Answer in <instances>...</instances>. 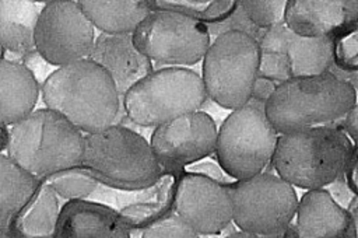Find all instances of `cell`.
I'll use <instances>...</instances> for the list:
<instances>
[{
    "instance_id": "cell-1",
    "label": "cell",
    "mask_w": 358,
    "mask_h": 238,
    "mask_svg": "<svg viewBox=\"0 0 358 238\" xmlns=\"http://www.w3.org/2000/svg\"><path fill=\"white\" fill-rule=\"evenodd\" d=\"M48 109L60 113L81 133H96L112 125L120 97L108 73L90 59L57 67L42 83Z\"/></svg>"
},
{
    "instance_id": "cell-2",
    "label": "cell",
    "mask_w": 358,
    "mask_h": 238,
    "mask_svg": "<svg viewBox=\"0 0 358 238\" xmlns=\"http://www.w3.org/2000/svg\"><path fill=\"white\" fill-rule=\"evenodd\" d=\"M355 151L357 146L343 130L312 126L280 134L271 164L291 186L322 189L343 175Z\"/></svg>"
},
{
    "instance_id": "cell-3",
    "label": "cell",
    "mask_w": 358,
    "mask_h": 238,
    "mask_svg": "<svg viewBox=\"0 0 358 238\" xmlns=\"http://www.w3.org/2000/svg\"><path fill=\"white\" fill-rule=\"evenodd\" d=\"M357 104V90L330 73L292 77L275 87L264 113L277 133L323 126L341 119Z\"/></svg>"
},
{
    "instance_id": "cell-4",
    "label": "cell",
    "mask_w": 358,
    "mask_h": 238,
    "mask_svg": "<svg viewBox=\"0 0 358 238\" xmlns=\"http://www.w3.org/2000/svg\"><path fill=\"white\" fill-rule=\"evenodd\" d=\"M7 157L42 181L80 167L83 133L60 113L42 108L32 111L8 129Z\"/></svg>"
},
{
    "instance_id": "cell-5",
    "label": "cell",
    "mask_w": 358,
    "mask_h": 238,
    "mask_svg": "<svg viewBox=\"0 0 358 238\" xmlns=\"http://www.w3.org/2000/svg\"><path fill=\"white\" fill-rule=\"evenodd\" d=\"M80 167L98 182L120 189L147 188L161 175V165L150 143L122 125L83 136Z\"/></svg>"
},
{
    "instance_id": "cell-6",
    "label": "cell",
    "mask_w": 358,
    "mask_h": 238,
    "mask_svg": "<svg viewBox=\"0 0 358 238\" xmlns=\"http://www.w3.org/2000/svg\"><path fill=\"white\" fill-rule=\"evenodd\" d=\"M122 108L131 123L161 126L185 113L200 111L207 101L201 76L185 67L152 70L123 97Z\"/></svg>"
},
{
    "instance_id": "cell-7",
    "label": "cell",
    "mask_w": 358,
    "mask_h": 238,
    "mask_svg": "<svg viewBox=\"0 0 358 238\" xmlns=\"http://www.w3.org/2000/svg\"><path fill=\"white\" fill-rule=\"evenodd\" d=\"M277 139L264 105L249 99L234 109L217 130L215 153L221 169L235 181L263 172L271 162Z\"/></svg>"
},
{
    "instance_id": "cell-8",
    "label": "cell",
    "mask_w": 358,
    "mask_h": 238,
    "mask_svg": "<svg viewBox=\"0 0 358 238\" xmlns=\"http://www.w3.org/2000/svg\"><path fill=\"white\" fill-rule=\"evenodd\" d=\"M260 49L245 32H222L210 42L203 57V84L207 98L217 105L236 109L252 95L257 78Z\"/></svg>"
},
{
    "instance_id": "cell-9",
    "label": "cell",
    "mask_w": 358,
    "mask_h": 238,
    "mask_svg": "<svg viewBox=\"0 0 358 238\" xmlns=\"http://www.w3.org/2000/svg\"><path fill=\"white\" fill-rule=\"evenodd\" d=\"M131 38L145 57L173 67L199 63L210 46L204 22L166 10H152L137 25Z\"/></svg>"
},
{
    "instance_id": "cell-10",
    "label": "cell",
    "mask_w": 358,
    "mask_h": 238,
    "mask_svg": "<svg viewBox=\"0 0 358 238\" xmlns=\"http://www.w3.org/2000/svg\"><path fill=\"white\" fill-rule=\"evenodd\" d=\"M232 221L241 231L270 234L292 223L298 196L289 183L271 172H260L229 183Z\"/></svg>"
},
{
    "instance_id": "cell-11",
    "label": "cell",
    "mask_w": 358,
    "mask_h": 238,
    "mask_svg": "<svg viewBox=\"0 0 358 238\" xmlns=\"http://www.w3.org/2000/svg\"><path fill=\"white\" fill-rule=\"evenodd\" d=\"M94 41V27L77 1L53 0L39 10L35 50L50 66L62 67L88 59Z\"/></svg>"
},
{
    "instance_id": "cell-12",
    "label": "cell",
    "mask_w": 358,
    "mask_h": 238,
    "mask_svg": "<svg viewBox=\"0 0 358 238\" xmlns=\"http://www.w3.org/2000/svg\"><path fill=\"white\" fill-rule=\"evenodd\" d=\"M148 143L159 165L180 168L215 151L217 126L208 113L196 111L157 126Z\"/></svg>"
},
{
    "instance_id": "cell-13",
    "label": "cell",
    "mask_w": 358,
    "mask_h": 238,
    "mask_svg": "<svg viewBox=\"0 0 358 238\" xmlns=\"http://www.w3.org/2000/svg\"><path fill=\"white\" fill-rule=\"evenodd\" d=\"M173 206L176 216L199 235L218 234L232 221L229 183L222 185L207 175H183Z\"/></svg>"
},
{
    "instance_id": "cell-14",
    "label": "cell",
    "mask_w": 358,
    "mask_h": 238,
    "mask_svg": "<svg viewBox=\"0 0 358 238\" xmlns=\"http://www.w3.org/2000/svg\"><path fill=\"white\" fill-rule=\"evenodd\" d=\"M284 22L306 38H338L358 22L357 0H289L285 1Z\"/></svg>"
},
{
    "instance_id": "cell-15",
    "label": "cell",
    "mask_w": 358,
    "mask_h": 238,
    "mask_svg": "<svg viewBox=\"0 0 358 238\" xmlns=\"http://www.w3.org/2000/svg\"><path fill=\"white\" fill-rule=\"evenodd\" d=\"M257 43L260 50L282 53L288 60L291 77L322 74L334 63L336 38L301 36L285 22L262 31Z\"/></svg>"
},
{
    "instance_id": "cell-16",
    "label": "cell",
    "mask_w": 358,
    "mask_h": 238,
    "mask_svg": "<svg viewBox=\"0 0 358 238\" xmlns=\"http://www.w3.org/2000/svg\"><path fill=\"white\" fill-rule=\"evenodd\" d=\"M88 59L108 73L120 98L154 70L151 60L134 46L131 34H99Z\"/></svg>"
},
{
    "instance_id": "cell-17",
    "label": "cell",
    "mask_w": 358,
    "mask_h": 238,
    "mask_svg": "<svg viewBox=\"0 0 358 238\" xmlns=\"http://www.w3.org/2000/svg\"><path fill=\"white\" fill-rule=\"evenodd\" d=\"M295 216L299 238H357V221L324 189L306 190Z\"/></svg>"
},
{
    "instance_id": "cell-18",
    "label": "cell",
    "mask_w": 358,
    "mask_h": 238,
    "mask_svg": "<svg viewBox=\"0 0 358 238\" xmlns=\"http://www.w3.org/2000/svg\"><path fill=\"white\" fill-rule=\"evenodd\" d=\"M57 238H130V227L105 204L70 200L60 207Z\"/></svg>"
},
{
    "instance_id": "cell-19",
    "label": "cell",
    "mask_w": 358,
    "mask_h": 238,
    "mask_svg": "<svg viewBox=\"0 0 358 238\" xmlns=\"http://www.w3.org/2000/svg\"><path fill=\"white\" fill-rule=\"evenodd\" d=\"M60 204L57 195L41 181L34 195L7 221L11 238H57Z\"/></svg>"
},
{
    "instance_id": "cell-20",
    "label": "cell",
    "mask_w": 358,
    "mask_h": 238,
    "mask_svg": "<svg viewBox=\"0 0 358 238\" xmlns=\"http://www.w3.org/2000/svg\"><path fill=\"white\" fill-rule=\"evenodd\" d=\"M41 87L17 60L0 62V123L11 126L28 116L39 98Z\"/></svg>"
},
{
    "instance_id": "cell-21",
    "label": "cell",
    "mask_w": 358,
    "mask_h": 238,
    "mask_svg": "<svg viewBox=\"0 0 358 238\" xmlns=\"http://www.w3.org/2000/svg\"><path fill=\"white\" fill-rule=\"evenodd\" d=\"M77 3L94 28L110 35L133 34L151 13L148 1L80 0Z\"/></svg>"
},
{
    "instance_id": "cell-22",
    "label": "cell",
    "mask_w": 358,
    "mask_h": 238,
    "mask_svg": "<svg viewBox=\"0 0 358 238\" xmlns=\"http://www.w3.org/2000/svg\"><path fill=\"white\" fill-rule=\"evenodd\" d=\"M39 15L35 1L0 0V45L4 50L22 56L35 50L34 32Z\"/></svg>"
},
{
    "instance_id": "cell-23",
    "label": "cell",
    "mask_w": 358,
    "mask_h": 238,
    "mask_svg": "<svg viewBox=\"0 0 358 238\" xmlns=\"http://www.w3.org/2000/svg\"><path fill=\"white\" fill-rule=\"evenodd\" d=\"M41 181L17 165L10 157L0 154V227L36 190Z\"/></svg>"
},
{
    "instance_id": "cell-24",
    "label": "cell",
    "mask_w": 358,
    "mask_h": 238,
    "mask_svg": "<svg viewBox=\"0 0 358 238\" xmlns=\"http://www.w3.org/2000/svg\"><path fill=\"white\" fill-rule=\"evenodd\" d=\"M56 195L70 200H85L96 188L98 181L84 168L76 167L55 172L42 179Z\"/></svg>"
},
{
    "instance_id": "cell-25",
    "label": "cell",
    "mask_w": 358,
    "mask_h": 238,
    "mask_svg": "<svg viewBox=\"0 0 358 238\" xmlns=\"http://www.w3.org/2000/svg\"><path fill=\"white\" fill-rule=\"evenodd\" d=\"M239 4L250 22L260 31L284 22V0H241Z\"/></svg>"
},
{
    "instance_id": "cell-26",
    "label": "cell",
    "mask_w": 358,
    "mask_h": 238,
    "mask_svg": "<svg viewBox=\"0 0 358 238\" xmlns=\"http://www.w3.org/2000/svg\"><path fill=\"white\" fill-rule=\"evenodd\" d=\"M141 238H200V235L176 214H166L145 227Z\"/></svg>"
},
{
    "instance_id": "cell-27",
    "label": "cell",
    "mask_w": 358,
    "mask_h": 238,
    "mask_svg": "<svg viewBox=\"0 0 358 238\" xmlns=\"http://www.w3.org/2000/svg\"><path fill=\"white\" fill-rule=\"evenodd\" d=\"M257 77L271 81L275 87L292 78L287 57L280 52L260 50Z\"/></svg>"
},
{
    "instance_id": "cell-28",
    "label": "cell",
    "mask_w": 358,
    "mask_h": 238,
    "mask_svg": "<svg viewBox=\"0 0 358 238\" xmlns=\"http://www.w3.org/2000/svg\"><path fill=\"white\" fill-rule=\"evenodd\" d=\"M206 27H207L210 36L211 35L218 36L220 34L228 32V31H239V32H245V34L250 35L252 38H255L257 41L262 34V31L259 28H256L250 22V20L246 17L239 1H236V7L232 10V13L229 15H227L224 20H220L217 22L206 24Z\"/></svg>"
},
{
    "instance_id": "cell-29",
    "label": "cell",
    "mask_w": 358,
    "mask_h": 238,
    "mask_svg": "<svg viewBox=\"0 0 358 238\" xmlns=\"http://www.w3.org/2000/svg\"><path fill=\"white\" fill-rule=\"evenodd\" d=\"M334 64L348 71H357V31L355 29L336 38Z\"/></svg>"
},
{
    "instance_id": "cell-30",
    "label": "cell",
    "mask_w": 358,
    "mask_h": 238,
    "mask_svg": "<svg viewBox=\"0 0 358 238\" xmlns=\"http://www.w3.org/2000/svg\"><path fill=\"white\" fill-rule=\"evenodd\" d=\"M20 63L34 76V78L36 80V83L39 84V87L42 85V83L50 76V73L53 70H50V64L46 63L36 50H31L22 56H20Z\"/></svg>"
},
{
    "instance_id": "cell-31",
    "label": "cell",
    "mask_w": 358,
    "mask_h": 238,
    "mask_svg": "<svg viewBox=\"0 0 358 238\" xmlns=\"http://www.w3.org/2000/svg\"><path fill=\"white\" fill-rule=\"evenodd\" d=\"M322 189H324V190L330 195V197H331L337 204H340V206L344 207V209H347L348 203H350L351 199L355 196V195L351 192V189L348 188V185H347V182H345V179H344L343 175H340L338 178H336L333 182H330L329 185H326V186L322 188Z\"/></svg>"
},
{
    "instance_id": "cell-32",
    "label": "cell",
    "mask_w": 358,
    "mask_h": 238,
    "mask_svg": "<svg viewBox=\"0 0 358 238\" xmlns=\"http://www.w3.org/2000/svg\"><path fill=\"white\" fill-rule=\"evenodd\" d=\"M275 90V85L266 80V78H260L257 77L255 80V84H253V88H252V95H250V99L255 101V102H259V104H266V101L268 99V97L273 94V91Z\"/></svg>"
},
{
    "instance_id": "cell-33",
    "label": "cell",
    "mask_w": 358,
    "mask_h": 238,
    "mask_svg": "<svg viewBox=\"0 0 358 238\" xmlns=\"http://www.w3.org/2000/svg\"><path fill=\"white\" fill-rule=\"evenodd\" d=\"M343 176H344L348 188L351 189V192L354 195H357V151L354 153L350 162L347 164V167L343 172Z\"/></svg>"
},
{
    "instance_id": "cell-34",
    "label": "cell",
    "mask_w": 358,
    "mask_h": 238,
    "mask_svg": "<svg viewBox=\"0 0 358 238\" xmlns=\"http://www.w3.org/2000/svg\"><path fill=\"white\" fill-rule=\"evenodd\" d=\"M257 238H299V235H298L295 224L289 223L288 225L282 227L281 230H278L275 232L262 234V235H257Z\"/></svg>"
},
{
    "instance_id": "cell-35",
    "label": "cell",
    "mask_w": 358,
    "mask_h": 238,
    "mask_svg": "<svg viewBox=\"0 0 358 238\" xmlns=\"http://www.w3.org/2000/svg\"><path fill=\"white\" fill-rule=\"evenodd\" d=\"M8 144V127L0 123V154L7 148Z\"/></svg>"
},
{
    "instance_id": "cell-36",
    "label": "cell",
    "mask_w": 358,
    "mask_h": 238,
    "mask_svg": "<svg viewBox=\"0 0 358 238\" xmlns=\"http://www.w3.org/2000/svg\"><path fill=\"white\" fill-rule=\"evenodd\" d=\"M224 238H257L256 234H252V232H246V231H232L231 234L225 235Z\"/></svg>"
},
{
    "instance_id": "cell-37",
    "label": "cell",
    "mask_w": 358,
    "mask_h": 238,
    "mask_svg": "<svg viewBox=\"0 0 358 238\" xmlns=\"http://www.w3.org/2000/svg\"><path fill=\"white\" fill-rule=\"evenodd\" d=\"M0 238H11V237H10L4 230L0 228Z\"/></svg>"
},
{
    "instance_id": "cell-38",
    "label": "cell",
    "mask_w": 358,
    "mask_h": 238,
    "mask_svg": "<svg viewBox=\"0 0 358 238\" xmlns=\"http://www.w3.org/2000/svg\"><path fill=\"white\" fill-rule=\"evenodd\" d=\"M4 55H6V50L1 48V45H0V62L4 59Z\"/></svg>"
}]
</instances>
